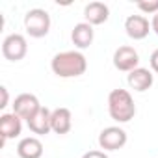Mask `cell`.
Segmentation results:
<instances>
[{"label":"cell","mask_w":158,"mask_h":158,"mask_svg":"<svg viewBox=\"0 0 158 158\" xmlns=\"http://www.w3.org/2000/svg\"><path fill=\"white\" fill-rule=\"evenodd\" d=\"M50 67H52V73L58 74L60 78H74L86 73L88 60L78 50H63L52 58Z\"/></svg>","instance_id":"cell-1"},{"label":"cell","mask_w":158,"mask_h":158,"mask_svg":"<svg viewBox=\"0 0 158 158\" xmlns=\"http://www.w3.org/2000/svg\"><path fill=\"white\" fill-rule=\"evenodd\" d=\"M108 114L117 123H128L136 115V104L127 89H112L108 95Z\"/></svg>","instance_id":"cell-2"},{"label":"cell","mask_w":158,"mask_h":158,"mask_svg":"<svg viewBox=\"0 0 158 158\" xmlns=\"http://www.w3.org/2000/svg\"><path fill=\"white\" fill-rule=\"evenodd\" d=\"M24 28L30 37H45L50 30V15L41 8H34L24 15Z\"/></svg>","instance_id":"cell-3"},{"label":"cell","mask_w":158,"mask_h":158,"mask_svg":"<svg viewBox=\"0 0 158 158\" xmlns=\"http://www.w3.org/2000/svg\"><path fill=\"white\" fill-rule=\"evenodd\" d=\"M26 52H28V43H26V37L21 34H10L2 41V54L10 61L23 60L26 56Z\"/></svg>","instance_id":"cell-4"},{"label":"cell","mask_w":158,"mask_h":158,"mask_svg":"<svg viewBox=\"0 0 158 158\" xmlns=\"http://www.w3.org/2000/svg\"><path fill=\"white\" fill-rule=\"evenodd\" d=\"M138 63H139V54L134 47L123 45L114 52V67L117 71L132 73L134 69H138Z\"/></svg>","instance_id":"cell-5"},{"label":"cell","mask_w":158,"mask_h":158,"mask_svg":"<svg viewBox=\"0 0 158 158\" xmlns=\"http://www.w3.org/2000/svg\"><path fill=\"white\" fill-rule=\"evenodd\" d=\"M39 110H41L39 99L35 95H32V93H21L13 101V114H17L24 121H30Z\"/></svg>","instance_id":"cell-6"},{"label":"cell","mask_w":158,"mask_h":158,"mask_svg":"<svg viewBox=\"0 0 158 158\" xmlns=\"http://www.w3.org/2000/svg\"><path fill=\"white\" fill-rule=\"evenodd\" d=\"M127 132L121 127H108L99 134V145L104 151H119L127 145Z\"/></svg>","instance_id":"cell-7"},{"label":"cell","mask_w":158,"mask_h":158,"mask_svg":"<svg viewBox=\"0 0 158 158\" xmlns=\"http://www.w3.org/2000/svg\"><path fill=\"white\" fill-rule=\"evenodd\" d=\"M23 132V119L17 114H2L0 117V136H2V145L8 139H13L17 136H21Z\"/></svg>","instance_id":"cell-8"},{"label":"cell","mask_w":158,"mask_h":158,"mask_svg":"<svg viewBox=\"0 0 158 158\" xmlns=\"http://www.w3.org/2000/svg\"><path fill=\"white\" fill-rule=\"evenodd\" d=\"M125 30H127L128 37L139 41V39H145L149 35L151 24H149V19L143 17V15H130L125 21Z\"/></svg>","instance_id":"cell-9"},{"label":"cell","mask_w":158,"mask_h":158,"mask_svg":"<svg viewBox=\"0 0 158 158\" xmlns=\"http://www.w3.org/2000/svg\"><path fill=\"white\" fill-rule=\"evenodd\" d=\"M154 82V76L149 69L145 67H138L132 73H128V86L134 91H147Z\"/></svg>","instance_id":"cell-10"},{"label":"cell","mask_w":158,"mask_h":158,"mask_svg":"<svg viewBox=\"0 0 158 158\" xmlns=\"http://www.w3.org/2000/svg\"><path fill=\"white\" fill-rule=\"evenodd\" d=\"M110 17V10L106 4L102 2H89L86 8H84V19L88 24L91 26H97V24H102L106 23Z\"/></svg>","instance_id":"cell-11"},{"label":"cell","mask_w":158,"mask_h":158,"mask_svg":"<svg viewBox=\"0 0 158 158\" xmlns=\"http://www.w3.org/2000/svg\"><path fill=\"white\" fill-rule=\"evenodd\" d=\"M50 119H52V112L45 106H41V110L30 119L26 121L28 123V128L34 132V134H39V136H45L52 130V125H50Z\"/></svg>","instance_id":"cell-12"},{"label":"cell","mask_w":158,"mask_h":158,"mask_svg":"<svg viewBox=\"0 0 158 158\" xmlns=\"http://www.w3.org/2000/svg\"><path fill=\"white\" fill-rule=\"evenodd\" d=\"M50 125H52V132H56V134H67L71 130V127H73L71 110L69 108H56V110H52Z\"/></svg>","instance_id":"cell-13"},{"label":"cell","mask_w":158,"mask_h":158,"mask_svg":"<svg viewBox=\"0 0 158 158\" xmlns=\"http://www.w3.org/2000/svg\"><path fill=\"white\" fill-rule=\"evenodd\" d=\"M93 35H95L93 26L88 23H78L71 32V39H73L74 47H78V48H88L93 43Z\"/></svg>","instance_id":"cell-14"},{"label":"cell","mask_w":158,"mask_h":158,"mask_svg":"<svg viewBox=\"0 0 158 158\" xmlns=\"http://www.w3.org/2000/svg\"><path fill=\"white\" fill-rule=\"evenodd\" d=\"M17 154L21 158H41L43 154V143L34 138V136H28V138H23L17 145Z\"/></svg>","instance_id":"cell-15"},{"label":"cell","mask_w":158,"mask_h":158,"mask_svg":"<svg viewBox=\"0 0 158 158\" xmlns=\"http://www.w3.org/2000/svg\"><path fill=\"white\" fill-rule=\"evenodd\" d=\"M143 13H152L156 15L158 13V0H149V2H138L136 4Z\"/></svg>","instance_id":"cell-16"},{"label":"cell","mask_w":158,"mask_h":158,"mask_svg":"<svg viewBox=\"0 0 158 158\" xmlns=\"http://www.w3.org/2000/svg\"><path fill=\"white\" fill-rule=\"evenodd\" d=\"M82 158H108V154L104 151H88Z\"/></svg>","instance_id":"cell-17"},{"label":"cell","mask_w":158,"mask_h":158,"mask_svg":"<svg viewBox=\"0 0 158 158\" xmlns=\"http://www.w3.org/2000/svg\"><path fill=\"white\" fill-rule=\"evenodd\" d=\"M149 61H151V69H152L154 73H158V48H156V50H152V54H151Z\"/></svg>","instance_id":"cell-18"},{"label":"cell","mask_w":158,"mask_h":158,"mask_svg":"<svg viewBox=\"0 0 158 158\" xmlns=\"http://www.w3.org/2000/svg\"><path fill=\"white\" fill-rule=\"evenodd\" d=\"M0 93H2V102H0V108H6V106H8V101H10L8 88H6V86H2V88H0Z\"/></svg>","instance_id":"cell-19"},{"label":"cell","mask_w":158,"mask_h":158,"mask_svg":"<svg viewBox=\"0 0 158 158\" xmlns=\"http://www.w3.org/2000/svg\"><path fill=\"white\" fill-rule=\"evenodd\" d=\"M151 30L158 35V13H156V15H152V21H151Z\"/></svg>","instance_id":"cell-20"}]
</instances>
